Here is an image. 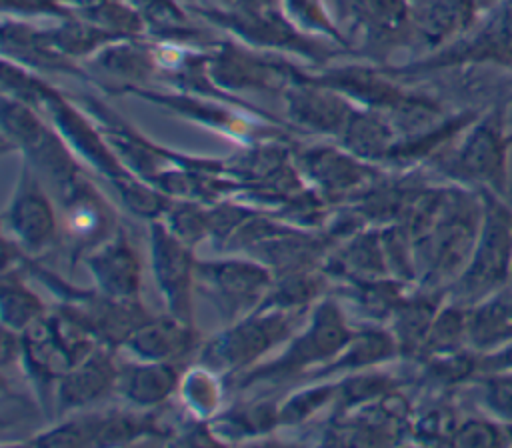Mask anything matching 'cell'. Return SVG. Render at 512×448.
I'll list each match as a JSON object with an SVG mask.
<instances>
[{
	"instance_id": "obj_1",
	"label": "cell",
	"mask_w": 512,
	"mask_h": 448,
	"mask_svg": "<svg viewBox=\"0 0 512 448\" xmlns=\"http://www.w3.org/2000/svg\"><path fill=\"white\" fill-rule=\"evenodd\" d=\"M482 222V198L474 188L450 184L432 228L414 240L416 288L446 290L466 268Z\"/></svg>"
},
{
	"instance_id": "obj_2",
	"label": "cell",
	"mask_w": 512,
	"mask_h": 448,
	"mask_svg": "<svg viewBox=\"0 0 512 448\" xmlns=\"http://www.w3.org/2000/svg\"><path fill=\"white\" fill-rule=\"evenodd\" d=\"M512 148V124L508 106L498 102L458 136L456 144L444 150L430 166L452 184L492 190L506 198L508 154Z\"/></svg>"
},
{
	"instance_id": "obj_3",
	"label": "cell",
	"mask_w": 512,
	"mask_h": 448,
	"mask_svg": "<svg viewBox=\"0 0 512 448\" xmlns=\"http://www.w3.org/2000/svg\"><path fill=\"white\" fill-rule=\"evenodd\" d=\"M352 334L354 330L342 306L326 296L312 306L308 324L288 340V346L276 358L226 378V384H232L236 390H248L268 382L282 384L292 378H304L314 368L332 360Z\"/></svg>"
},
{
	"instance_id": "obj_4",
	"label": "cell",
	"mask_w": 512,
	"mask_h": 448,
	"mask_svg": "<svg viewBox=\"0 0 512 448\" xmlns=\"http://www.w3.org/2000/svg\"><path fill=\"white\" fill-rule=\"evenodd\" d=\"M310 308H258L252 314L226 324V328L206 340L196 362L224 378H232L256 366L268 352L288 342L306 318Z\"/></svg>"
},
{
	"instance_id": "obj_5",
	"label": "cell",
	"mask_w": 512,
	"mask_h": 448,
	"mask_svg": "<svg viewBox=\"0 0 512 448\" xmlns=\"http://www.w3.org/2000/svg\"><path fill=\"white\" fill-rule=\"evenodd\" d=\"M482 222L472 256L460 276L446 288V298L472 306L510 284L512 276V208L492 190H478Z\"/></svg>"
},
{
	"instance_id": "obj_6",
	"label": "cell",
	"mask_w": 512,
	"mask_h": 448,
	"mask_svg": "<svg viewBox=\"0 0 512 448\" xmlns=\"http://www.w3.org/2000/svg\"><path fill=\"white\" fill-rule=\"evenodd\" d=\"M22 334V366L42 398L102 342L60 306L34 320Z\"/></svg>"
},
{
	"instance_id": "obj_7",
	"label": "cell",
	"mask_w": 512,
	"mask_h": 448,
	"mask_svg": "<svg viewBox=\"0 0 512 448\" xmlns=\"http://www.w3.org/2000/svg\"><path fill=\"white\" fill-rule=\"evenodd\" d=\"M2 142L4 150L24 154V162L48 184L52 196L84 174L62 134L50 128L36 108L6 94L2 96Z\"/></svg>"
},
{
	"instance_id": "obj_8",
	"label": "cell",
	"mask_w": 512,
	"mask_h": 448,
	"mask_svg": "<svg viewBox=\"0 0 512 448\" xmlns=\"http://www.w3.org/2000/svg\"><path fill=\"white\" fill-rule=\"evenodd\" d=\"M504 66L512 68V0L496 4L488 16L448 46L408 64L382 70L390 76L436 72L456 66Z\"/></svg>"
},
{
	"instance_id": "obj_9",
	"label": "cell",
	"mask_w": 512,
	"mask_h": 448,
	"mask_svg": "<svg viewBox=\"0 0 512 448\" xmlns=\"http://www.w3.org/2000/svg\"><path fill=\"white\" fill-rule=\"evenodd\" d=\"M272 284V270L250 256L196 262V292L212 302L226 324L258 310Z\"/></svg>"
},
{
	"instance_id": "obj_10",
	"label": "cell",
	"mask_w": 512,
	"mask_h": 448,
	"mask_svg": "<svg viewBox=\"0 0 512 448\" xmlns=\"http://www.w3.org/2000/svg\"><path fill=\"white\" fill-rule=\"evenodd\" d=\"M300 66L292 62L260 52L248 44L222 40L210 46L208 74L222 92H274L284 94L298 78Z\"/></svg>"
},
{
	"instance_id": "obj_11",
	"label": "cell",
	"mask_w": 512,
	"mask_h": 448,
	"mask_svg": "<svg viewBox=\"0 0 512 448\" xmlns=\"http://www.w3.org/2000/svg\"><path fill=\"white\" fill-rule=\"evenodd\" d=\"M54 200L60 216V244L72 262L84 260L120 230L110 202L86 174L70 182Z\"/></svg>"
},
{
	"instance_id": "obj_12",
	"label": "cell",
	"mask_w": 512,
	"mask_h": 448,
	"mask_svg": "<svg viewBox=\"0 0 512 448\" xmlns=\"http://www.w3.org/2000/svg\"><path fill=\"white\" fill-rule=\"evenodd\" d=\"M190 12L206 18L214 26L228 30L252 48L288 50L312 64H324L338 54V50H332L326 42H320L312 34L296 28L286 14H250L232 6L228 10L192 6Z\"/></svg>"
},
{
	"instance_id": "obj_13",
	"label": "cell",
	"mask_w": 512,
	"mask_h": 448,
	"mask_svg": "<svg viewBox=\"0 0 512 448\" xmlns=\"http://www.w3.org/2000/svg\"><path fill=\"white\" fill-rule=\"evenodd\" d=\"M40 176L24 162L14 196L4 212L8 238L28 256H38L60 242V216Z\"/></svg>"
},
{
	"instance_id": "obj_14",
	"label": "cell",
	"mask_w": 512,
	"mask_h": 448,
	"mask_svg": "<svg viewBox=\"0 0 512 448\" xmlns=\"http://www.w3.org/2000/svg\"><path fill=\"white\" fill-rule=\"evenodd\" d=\"M150 260L152 272L166 304V312L194 324L196 258L194 248L180 242L162 220H150Z\"/></svg>"
},
{
	"instance_id": "obj_15",
	"label": "cell",
	"mask_w": 512,
	"mask_h": 448,
	"mask_svg": "<svg viewBox=\"0 0 512 448\" xmlns=\"http://www.w3.org/2000/svg\"><path fill=\"white\" fill-rule=\"evenodd\" d=\"M294 162L314 190L330 204L350 200L382 178V170L342 146H312L294 154Z\"/></svg>"
},
{
	"instance_id": "obj_16",
	"label": "cell",
	"mask_w": 512,
	"mask_h": 448,
	"mask_svg": "<svg viewBox=\"0 0 512 448\" xmlns=\"http://www.w3.org/2000/svg\"><path fill=\"white\" fill-rule=\"evenodd\" d=\"M88 78L110 94H130L144 88L148 80L158 76V62L152 42L142 36L122 38L106 44L84 64Z\"/></svg>"
},
{
	"instance_id": "obj_17",
	"label": "cell",
	"mask_w": 512,
	"mask_h": 448,
	"mask_svg": "<svg viewBox=\"0 0 512 448\" xmlns=\"http://www.w3.org/2000/svg\"><path fill=\"white\" fill-rule=\"evenodd\" d=\"M350 20V30L372 56L410 44L412 2L410 0H340Z\"/></svg>"
},
{
	"instance_id": "obj_18",
	"label": "cell",
	"mask_w": 512,
	"mask_h": 448,
	"mask_svg": "<svg viewBox=\"0 0 512 448\" xmlns=\"http://www.w3.org/2000/svg\"><path fill=\"white\" fill-rule=\"evenodd\" d=\"M286 102L288 124L314 134L340 136L352 112L358 108L344 94L318 84L300 70L298 78L282 94Z\"/></svg>"
},
{
	"instance_id": "obj_19",
	"label": "cell",
	"mask_w": 512,
	"mask_h": 448,
	"mask_svg": "<svg viewBox=\"0 0 512 448\" xmlns=\"http://www.w3.org/2000/svg\"><path fill=\"white\" fill-rule=\"evenodd\" d=\"M484 8V0H418L412 2L410 44L432 54L466 34Z\"/></svg>"
},
{
	"instance_id": "obj_20",
	"label": "cell",
	"mask_w": 512,
	"mask_h": 448,
	"mask_svg": "<svg viewBox=\"0 0 512 448\" xmlns=\"http://www.w3.org/2000/svg\"><path fill=\"white\" fill-rule=\"evenodd\" d=\"M116 376L118 360L114 350L100 344L58 380L54 388L58 414H68L106 398L116 388Z\"/></svg>"
},
{
	"instance_id": "obj_21",
	"label": "cell",
	"mask_w": 512,
	"mask_h": 448,
	"mask_svg": "<svg viewBox=\"0 0 512 448\" xmlns=\"http://www.w3.org/2000/svg\"><path fill=\"white\" fill-rule=\"evenodd\" d=\"M200 338L194 324H188L172 314L150 316L142 322L120 346L136 360L176 362L182 364L188 356L200 350Z\"/></svg>"
},
{
	"instance_id": "obj_22",
	"label": "cell",
	"mask_w": 512,
	"mask_h": 448,
	"mask_svg": "<svg viewBox=\"0 0 512 448\" xmlns=\"http://www.w3.org/2000/svg\"><path fill=\"white\" fill-rule=\"evenodd\" d=\"M84 262L100 292L118 300H136L140 296V258L122 228L110 240L92 250Z\"/></svg>"
},
{
	"instance_id": "obj_23",
	"label": "cell",
	"mask_w": 512,
	"mask_h": 448,
	"mask_svg": "<svg viewBox=\"0 0 512 448\" xmlns=\"http://www.w3.org/2000/svg\"><path fill=\"white\" fill-rule=\"evenodd\" d=\"M322 270L342 284L390 276L380 226L362 228L336 242L322 260Z\"/></svg>"
},
{
	"instance_id": "obj_24",
	"label": "cell",
	"mask_w": 512,
	"mask_h": 448,
	"mask_svg": "<svg viewBox=\"0 0 512 448\" xmlns=\"http://www.w3.org/2000/svg\"><path fill=\"white\" fill-rule=\"evenodd\" d=\"M2 52L6 60L16 62L28 70L76 74V76L88 78L86 68L76 64V60L64 56L52 44L46 30H38L18 18L4 16Z\"/></svg>"
},
{
	"instance_id": "obj_25",
	"label": "cell",
	"mask_w": 512,
	"mask_h": 448,
	"mask_svg": "<svg viewBox=\"0 0 512 448\" xmlns=\"http://www.w3.org/2000/svg\"><path fill=\"white\" fill-rule=\"evenodd\" d=\"M182 372V364L176 362H118L114 392L136 408L154 410L178 392Z\"/></svg>"
},
{
	"instance_id": "obj_26",
	"label": "cell",
	"mask_w": 512,
	"mask_h": 448,
	"mask_svg": "<svg viewBox=\"0 0 512 448\" xmlns=\"http://www.w3.org/2000/svg\"><path fill=\"white\" fill-rule=\"evenodd\" d=\"M396 356H400V352L392 332L382 326H368L354 332L348 344L332 360L314 368L302 380L316 382V380L332 378L340 372H358V370L374 368Z\"/></svg>"
},
{
	"instance_id": "obj_27",
	"label": "cell",
	"mask_w": 512,
	"mask_h": 448,
	"mask_svg": "<svg viewBox=\"0 0 512 448\" xmlns=\"http://www.w3.org/2000/svg\"><path fill=\"white\" fill-rule=\"evenodd\" d=\"M444 302L446 290L416 288L408 292V296L398 304V308L388 320V330L392 332L402 358H418L428 336V330Z\"/></svg>"
},
{
	"instance_id": "obj_28",
	"label": "cell",
	"mask_w": 512,
	"mask_h": 448,
	"mask_svg": "<svg viewBox=\"0 0 512 448\" xmlns=\"http://www.w3.org/2000/svg\"><path fill=\"white\" fill-rule=\"evenodd\" d=\"M512 342V284L468 306V346L486 354Z\"/></svg>"
},
{
	"instance_id": "obj_29",
	"label": "cell",
	"mask_w": 512,
	"mask_h": 448,
	"mask_svg": "<svg viewBox=\"0 0 512 448\" xmlns=\"http://www.w3.org/2000/svg\"><path fill=\"white\" fill-rule=\"evenodd\" d=\"M398 138L394 124L382 112L360 106L352 112L346 128L338 136L342 148L372 164L384 162Z\"/></svg>"
},
{
	"instance_id": "obj_30",
	"label": "cell",
	"mask_w": 512,
	"mask_h": 448,
	"mask_svg": "<svg viewBox=\"0 0 512 448\" xmlns=\"http://www.w3.org/2000/svg\"><path fill=\"white\" fill-rule=\"evenodd\" d=\"M142 18L146 34L154 40L184 42L196 46H210L212 40L204 36L190 20V14L182 10L176 0H126Z\"/></svg>"
},
{
	"instance_id": "obj_31",
	"label": "cell",
	"mask_w": 512,
	"mask_h": 448,
	"mask_svg": "<svg viewBox=\"0 0 512 448\" xmlns=\"http://www.w3.org/2000/svg\"><path fill=\"white\" fill-rule=\"evenodd\" d=\"M208 426L214 432V436L220 440V444L268 434L276 426H280L278 404L264 402V400L236 404L212 416L208 420Z\"/></svg>"
},
{
	"instance_id": "obj_32",
	"label": "cell",
	"mask_w": 512,
	"mask_h": 448,
	"mask_svg": "<svg viewBox=\"0 0 512 448\" xmlns=\"http://www.w3.org/2000/svg\"><path fill=\"white\" fill-rule=\"evenodd\" d=\"M408 286L410 284L394 276H386L376 280L344 282L340 288L344 298L354 302L362 316L376 322H384L390 320L398 304L408 296Z\"/></svg>"
},
{
	"instance_id": "obj_33",
	"label": "cell",
	"mask_w": 512,
	"mask_h": 448,
	"mask_svg": "<svg viewBox=\"0 0 512 448\" xmlns=\"http://www.w3.org/2000/svg\"><path fill=\"white\" fill-rule=\"evenodd\" d=\"M226 392V378L214 370L194 364L182 372L178 384V396L186 412L196 420H210L220 412Z\"/></svg>"
},
{
	"instance_id": "obj_34",
	"label": "cell",
	"mask_w": 512,
	"mask_h": 448,
	"mask_svg": "<svg viewBox=\"0 0 512 448\" xmlns=\"http://www.w3.org/2000/svg\"><path fill=\"white\" fill-rule=\"evenodd\" d=\"M466 348H470L468 346V306L446 298V302L440 306L428 330V336L416 360L422 362L432 356L452 354Z\"/></svg>"
},
{
	"instance_id": "obj_35",
	"label": "cell",
	"mask_w": 512,
	"mask_h": 448,
	"mask_svg": "<svg viewBox=\"0 0 512 448\" xmlns=\"http://www.w3.org/2000/svg\"><path fill=\"white\" fill-rule=\"evenodd\" d=\"M2 326L16 332L26 330L34 320L44 316L48 310L44 302L32 292L24 278L20 266L2 268Z\"/></svg>"
},
{
	"instance_id": "obj_36",
	"label": "cell",
	"mask_w": 512,
	"mask_h": 448,
	"mask_svg": "<svg viewBox=\"0 0 512 448\" xmlns=\"http://www.w3.org/2000/svg\"><path fill=\"white\" fill-rule=\"evenodd\" d=\"M422 364V382L436 390H452L462 384H470V380L478 374V352L472 348L432 356L420 362Z\"/></svg>"
},
{
	"instance_id": "obj_37",
	"label": "cell",
	"mask_w": 512,
	"mask_h": 448,
	"mask_svg": "<svg viewBox=\"0 0 512 448\" xmlns=\"http://www.w3.org/2000/svg\"><path fill=\"white\" fill-rule=\"evenodd\" d=\"M162 224L186 246L194 248L210 238V204L198 200H172Z\"/></svg>"
},
{
	"instance_id": "obj_38",
	"label": "cell",
	"mask_w": 512,
	"mask_h": 448,
	"mask_svg": "<svg viewBox=\"0 0 512 448\" xmlns=\"http://www.w3.org/2000/svg\"><path fill=\"white\" fill-rule=\"evenodd\" d=\"M470 388L484 414L512 424V370L480 372L470 380Z\"/></svg>"
},
{
	"instance_id": "obj_39",
	"label": "cell",
	"mask_w": 512,
	"mask_h": 448,
	"mask_svg": "<svg viewBox=\"0 0 512 448\" xmlns=\"http://www.w3.org/2000/svg\"><path fill=\"white\" fill-rule=\"evenodd\" d=\"M396 386H398V380L388 372L368 370V368L358 370L356 374H350L338 382V392L334 400L336 414L356 408L360 404L372 402Z\"/></svg>"
},
{
	"instance_id": "obj_40",
	"label": "cell",
	"mask_w": 512,
	"mask_h": 448,
	"mask_svg": "<svg viewBox=\"0 0 512 448\" xmlns=\"http://www.w3.org/2000/svg\"><path fill=\"white\" fill-rule=\"evenodd\" d=\"M288 20L306 34H320L334 40L340 48H352V42L340 32L324 0H280Z\"/></svg>"
},
{
	"instance_id": "obj_41",
	"label": "cell",
	"mask_w": 512,
	"mask_h": 448,
	"mask_svg": "<svg viewBox=\"0 0 512 448\" xmlns=\"http://www.w3.org/2000/svg\"><path fill=\"white\" fill-rule=\"evenodd\" d=\"M460 420L456 406L440 398L428 404L422 412H414L410 434L422 444H450Z\"/></svg>"
},
{
	"instance_id": "obj_42",
	"label": "cell",
	"mask_w": 512,
	"mask_h": 448,
	"mask_svg": "<svg viewBox=\"0 0 512 448\" xmlns=\"http://www.w3.org/2000/svg\"><path fill=\"white\" fill-rule=\"evenodd\" d=\"M336 392L338 382L318 384V380L310 382V386L306 388L292 392L284 402H278L280 426H294L312 418L318 410L336 400Z\"/></svg>"
},
{
	"instance_id": "obj_43",
	"label": "cell",
	"mask_w": 512,
	"mask_h": 448,
	"mask_svg": "<svg viewBox=\"0 0 512 448\" xmlns=\"http://www.w3.org/2000/svg\"><path fill=\"white\" fill-rule=\"evenodd\" d=\"M450 446H512V424L488 414L466 416L454 430Z\"/></svg>"
},
{
	"instance_id": "obj_44",
	"label": "cell",
	"mask_w": 512,
	"mask_h": 448,
	"mask_svg": "<svg viewBox=\"0 0 512 448\" xmlns=\"http://www.w3.org/2000/svg\"><path fill=\"white\" fill-rule=\"evenodd\" d=\"M102 412L80 414L68 418L36 436L28 438V444L36 446H94Z\"/></svg>"
},
{
	"instance_id": "obj_45",
	"label": "cell",
	"mask_w": 512,
	"mask_h": 448,
	"mask_svg": "<svg viewBox=\"0 0 512 448\" xmlns=\"http://www.w3.org/2000/svg\"><path fill=\"white\" fill-rule=\"evenodd\" d=\"M2 10L6 16H56L68 18L70 12L64 0H2Z\"/></svg>"
},
{
	"instance_id": "obj_46",
	"label": "cell",
	"mask_w": 512,
	"mask_h": 448,
	"mask_svg": "<svg viewBox=\"0 0 512 448\" xmlns=\"http://www.w3.org/2000/svg\"><path fill=\"white\" fill-rule=\"evenodd\" d=\"M498 370H512V342L486 352L478 354V374L480 372H498Z\"/></svg>"
},
{
	"instance_id": "obj_47",
	"label": "cell",
	"mask_w": 512,
	"mask_h": 448,
	"mask_svg": "<svg viewBox=\"0 0 512 448\" xmlns=\"http://www.w3.org/2000/svg\"><path fill=\"white\" fill-rule=\"evenodd\" d=\"M508 118H510V124H512V112H508Z\"/></svg>"
},
{
	"instance_id": "obj_48",
	"label": "cell",
	"mask_w": 512,
	"mask_h": 448,
	"mask_svg": "<svg viewBox=\"0 0 512 448\" xmlns=\"http://www.w3.org/2000/svg\"><path fill=\"white\" fill-rule=\"evenodd\" d=\"M510 284H512V276H510Z\"/></svg>"
},
{
	"instance_id": "obj_49",
	"label": "cell",
	"mask_w": 512,
	"mask_h": 448,
	"mask_svg": "<svg viewBox=\"0 0 512 448\" xmlns=\"http://www.w3.org/2000/svg\"><path fill=\"white\" fill-rule=\"evenodd\" d=\"M410 2H418V0H410Z\"/></svg>"
}]
</instances>
